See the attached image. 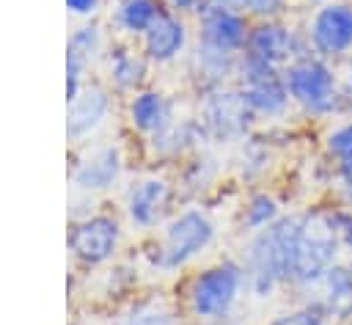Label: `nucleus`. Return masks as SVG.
<instances>
[{
  "instance_id": "obj_2",
  "label": "nucleus",
  "mask_w": 352,
  "mask_h": 325,
  "mask_svg": "<svg viewBox=\"0 0 352 325\" xmlns=\"http://www.w3.org/2000/svg\"><path fill=\"white\" fill-rule=\"evenodd\" d=\"M239 286H242L239 264H234V262L212 264L190 281V289H187L190 311L198 319H217L234 306Z\"/></svg>"
},
{
  "instance_id": "obj_29",
  "label": "nucleus",
  "mask_w": 352,
  "mask_h": 325,
  "mask_svg": "<svg viewBox=\"0 0 352 325\" xmlns=\"http://www.w3.org/2000/svg\"><path fill=\"white\" fill-rule=\"evenodd\" d=\"M280 6V0H239V8H248L253 14H272Z\"/></svg>"
},
{
  "instance_id": "obj_13",
  "label": "nucleus",
  "mask_w": 352,
  "mask_h": 325,
  "mask_svg": "<svg viewBox=\"0 0 352 325\" xmlns=\"http://www.w3.org/2000/svg\"><path fill=\"white\" fill-rule=\"evenodd\" d=\"M168 207H170V185L165 179H157V176L140 179L126 193L129 220L138 223V226H143V229L157 226L165 218Z\"/></svg>"
},
{
  "instance_id": "obj_25",
  "label": "nucleus",
  "mask_w": 352,
  "mask_h": 325,
  "mask_svg": "<svg viewBox=\"0 0 352 325\" xmlns=\"http://www.w3.org/2000/svg\"><path fill=\"white\" fill-rule=\"evenodd\" d=\"M85 66H88V61L82 55L66 50V102H72L80 94V88L85 85V80H82Z\"/></svg>"
},
{
  "instance_id": "obj_26",
  "label": "nucleus",
  "mask_w": 352,
  "mask_h": 325,
  "mask_svg": "<svg viewBox=\"0 0 352 325\" xmlns=\"http://www.w3.org/2000/svg\"><path fill=\"white\" fill-rule=\"evenodd\" d=\"M330 218H333V229H336V234H338V242L352 245V215H346V212H333Z\"/></svg>"
},
{
  "instance_id": "obj_1",
  "label": "nucleus",
  "mask_w": 352,
  "mask_h": 325,
  "mask_svg": "<svg viewBox=\"0 0 352 325\" xmlns=\"http://www.w3.org/2000/svg\"><path fill=\"white\" fill-rule=\"evenodd\" d=\"M302 220L280 218L270 223L248 251V275L256 295H267L278 281L294 278V256Z\"/></svg>"
},
{
  "instance_id": "obj_30",
  "label": "nucleus",
  "mask_w": 352,
  "mask_h": 325,
  "mask_svg": "<svg viewBox=\"0 0 352 325\" xmlns=\"http://www.w3.org/2000/svg\"><path fill=\"white\" fill-rule=\"evenodd\" d=\"M272 325H319V317H314V319H311V311H302V314L280 317V319H275Z\"/></svg>"
},
{
  "instance_id": "obj_17",
  "label": "nucleus",
  "mask_w": 352,
  "mask_h": 325,
  "mask_svg": "<svg viewBox=\"0 0 352 325\" xmlns=\"http://www.w3.org/2000/svg\"><path fill=\"white\" fill-rule=\"evenodd\" d=\"M107 66H110V83L121 91L138 88L146 77V61L138 52H132L129 47H121V44H116L110 50Z\"/></svg>"
},
{
  "instance_id": "obj_27",
  "label": "nucleus",
  "mask_w": 352,
  "mask_h": 325,
  "mask_svg": "<svg viewBox=\"0 0 352 325\" xmlns=\"http://www.w3.org/2000/svg\"><path fill=\"white\" fill-rule=\"evenodd\" d=\"M330 149H333V151H341V154H346V151L352 149V121L330 135Z\"/></svg>"
},
{
  "instance_id": "obj_10",
  "label": "nucleus",
  "mask_w": 352,
  "mask_h": 325,
  "mask_svg": "<svg viewBox=\"0 0 352 325\" xmlns=\"http://www.w3.org/2000/svg\"><path fill=\"white\" fill-rule=\"evenodd\" d=\"M121 174V151L113 143L94 146L72 165V182L82 193H99L107 190Z\"/></svg>"
},
{
  "instance_id": "obj_8",
  "label": "nucleus",
  "mask_w": 352,
  "mask_h": 325,
  "mask_svg": "<svg viewBox=\"0 0 352 325\" xmlns=\"http://www.w3.org/2000/svg\"><path fill=\"white\" fill-rule=\"evenodd\" d=\"M286 88L289 94L311 107V110H327L336 96V80L333 72L319 61H300L286 72Z\"/></svg>"
},
{
  "instance_id": "obj_24",
  "label": "nucleus",
  "mask_w": 352,
  "mask_h": 325,
  "mask_svg": "<svg viewBox=\"0 0 352 325\" xmlns=\"http://www.w3.org/2000/svg\"><path fill=\"white\" fill-rule=\"evenodd\" d=\"M116 325H173V314L162 306L143 303V306H135L129 314H124Z\"/></svg>"
},
{
  "instance_id": "obj_32",
  "label": "nucleus",
  "mask_w": 352,
  "mask_h": 325,
  "mask_svg": "<svg viewBox=\"0 0 352 325\" xmlns=\"http://www.w3.org/2000/svg\"><path fill=\"white\" fill-rule=\"evenodd\" d=\"M341 174H344V179H346V185H352V149L344 154V160H341Z\"/></svg>"
},
{
  "instance_id": "obj_4",
  "label": "nucleus",
  "mask_w": 352,
  "mask_h": 325,
  "mask_svg": "<svg viewBox=\"0 0 352 325\" xmlns=\"http://www.w3.org/2000/svg\"><path fill=\"white\" fill-rule=\"evenodd\" d=\"M336 248H338V234H336L333 218L327 212H314V215L302 218L297 256H294V278L314 281V278L324 275L333 264Z\"/></svg>"
},
{
  "instance_id": "obj_22",
  "label": "nucleus",
  "mask_w": 352,
  "mask_h": 325,
  "mask_svg": "<svg viewBox=\"0 0 352 325\" xmlns=\"http://www.w3.org/2000/svg\"><path fill=\"white\" fill-rule=\"evenodd\" d=\"M99 47H102V28H99V22H82V25H77V28L69 33V41H66V50L82 55L85 61H88Z\"/></svg>"
},
{
  "instance_id": "obj_3",
  "label": "nucleus",
  "mask_w": 352,
  "mask_h": 325,
  "mask_svg": "<svg viewBox=\"0 0 352 325\" xmlns=\"http://www.w3.org/2000/svg\"><path fill=\"white\" fill-rule=\"evenodd\" d=\"M214 237V226L212 220L201 212V209H184L179 212L168 229H165V237H162V245L157 248V256L154 262L162 267V270H173V267H182L187 264L195 253H201Z\"/></svg>"
},
{
  "instance_id": "obj_16",
  "label": "nucleus",
  "mask_w": 352,
  "mask_h": 325,
  "mask_svg": "<svg viewBox=\"0 0 352 325\" xmlns=\"http://www.w3.org/2000/svg\"><path fill=\"white\" fill-rule=\"evenodd\" d=\"M126 116H129V124L138 129V132H160L170 113H168V102L160 91H138L132 99H129V107H126Z\"/></svg>"
},
{
  "instance_id": "obj_7",
  "label": "nucleus",
  "mask_w": 352,
  "mask_h": 325,
  "mask_svg": "<svg viewBox=\"0 0 352 325\" xmlns=\"http://www.w3.org/2000/svg\"><path fill=\"white\" fill-rule=\"evenodd\" d=\"M250 118H253V110L245 102L242 91H214L204 102L201 132L217 140H231L248 129Z\"/></svg>"
},
{
  "instance_id": "obj_21",
  "label": "nucleus",
  "mask_w": 352,
  "mask_h": 325,
  "mask_svg": "<svg viewBox=\"0 0 352 325\" xmlns=\"http://www.w3.org/2000/svg\"><path fill=\"white\" fill-rule=\"evenodd\" d=\"M324 284H327L330 308L338 314H349V308H352V273H346L344 267H333L324 273Z\"/></svg>"
},
{
  "instance_id": "obj_11",
  "label": "nucleus",
  "mask_w": 352,
  "mask_h": 325,
  "mask_svg": "<svg viewBox=\"0 0 352 325\" xmlns=\"http://www.w3.org/2000/svg\"><path fill=\"white\" fill-rule=\"evenodd\" d=\"M66 135L72 140L88 138L110 113V91L102 83H85L80 94L66 102Z\"/></svg>"
},
{
  "instance_id": "obj_28",
  "label": "nucleus",
  "mask_w": 352,
  "mask_h": 325,
  "mask_svg": "<svg viewBox=\"0 0 352 325\" xmlns=\"http://www.w3.org/2000/svg\"><path fill=\"white\" fill-rule=\"evenodd\" d=\"M66 8L74 17H91L99 8V0H66Z\"/></svg>"
},
{
  "instance_id": "obj_9",
  "label": "nucleus",
  "mask_w": 352,
  "mask_h": 325,
  "mask_svg": "<svg viewBox=\"0 0 352 325\" xmlns=\"http://www.w3.org/2000/svg\"><path fill=\"white\" fill-rule=\"evenodd\" d=\"M201 19V44L220 50V52H236L248 41V22L239 11L226 6H204L198 11Z\"/></svg>"
},
{
  "instance_id": "obj_18",
  "label": "nucleus",
  "mask_w": 352,
  "mask_h": 325,
  "mask_svg": "<svg viewBox=\"0 0 352 325\" xmlns=\"http://www.w3.org/2000/svg\"><path fill=\"white\" fill-rule=\"evenodd\" d=\"M195 66H198V77L204 80L206 88H220L223 80L228 74H234L239 63L234 61V52H220V50L201 44L195 52Z\"/></svg>"
},
{
  "instance_id": "obj_19",
  "label": "nucleus",
  "mask_w": 352,
  "mask_h": 325,
  "mask_svg": "<svg viewBox=\"0 0 352 325\" xmlns=\"http://www.w3.org/2000/svg\"><path fill=\"white\" fill-rule=\"evenodd\" d=\"M160 3L157 0H121L116 8V22L124 33L132 36H143L151 22L160 17Z\"/></svg>"
},
{
  "instance_id": "obj_14",
  "label": "nucleus",
  "mask_w": 352,
  "mask_h": 325,
  "mask_svg": "<svg viewBox=\"0 0 352 325\" xmlns=\"http://www.w3.org/2000/svg\"><path fill=\"white\" fill-rule=\"evenodd\" d=\"M184 41H187L184 22L173 11H160V17L143 33V52L148 61L168 63L184 50Z\"/></svg>"
},
{
  "instance_id": "obj_6",
  "label": "nucleus",
  "mask_w": 352,
  "mask_h": 325,
  "mask_svg": "<svg viewBox=\"0 0 352 325\" xmlns=\"http://www.w3.org/2000/svg\"><path fill=\"white\" fill-rule=\"evenodd\" d=\"M239 77H242V96L245 102L250 105L253 113H280L286 107V99H289V88H286V80L278 74V69L250 52H245L239 58V66H236Z\"/></svg>"
},
{
  "instance_id": "obj_31",
  "label": "nucleus",
  "mask_w": 352,
  "mask_h": 325,
  "mask_svg": "<svg viewBox=\"0 0 352 325\" xmlns=\"http://www.w3.org/2000/svg\"><path fill=\"white\" fill-rule=\"evenodd\" d=\"M168 3V8H173V11H201L209 0H165Z\"/></svg>"
},
{
  "instance_id": "obj_20",
  "label": "nucleus",
  "mask_w": 352,
  "mask_h": 325,
  "mask_svg": "<svg viewBox=\"0 0 352 325\" xmlns=\"http://www.w3.org/2000/svg\"><path fill=\"white\" fill-rule=\"evenodd\" d=\"M154 149L160 154H182L192 140H195V127L192 124H165L160 132H154Z\"/></svg>"
},
{
  "instance_id": "obj_12",
  "label": "nucleus",
  "mask_w": 352,
  "mask_h": 325,
  "mask_svg": "<svg viewBox=\"0 0 352 325\" xmlns=\"http://www.w3.org/2000/svg\"><path fill=\"white\" fill-rule=\"evenodd\" d=\"M314 47L324 55H338L352 47V6L330 3L316 11L311 25Z\"/></svg>"
},
{
  "instance_id": "obj_5",
  "label": "nucleus",
  "mask_w": 352,
  "mask_h": 325,
  "mask_svg": "<svg viewBox=\"0 0 352 325\" xmlns=\"http://www.w3.org/2000/svg\"><path fill=\"white\" fill-rule=\"evenodd\" d=\"M118 240H121L118 220L102 212L77 218L66 234V245L72 256L85 267H96L113 259V253L118 251Z\"/></svg>"
},
{
  "instance_id": "obj_15",
  "label": "nucleus",
  "mask_w": 352,
  "mask_h": 325,
  "mask_svg": "<svg viewBox=\"0 0 352 325\" xmlns=\"http://www.w3.org/2000/svg\"><path fill=\"white\" fill-rule=\"evenodd\" d=\"M245 52L278 66L292 55V33L278 22H261L248 33Z\"/></svg>"
},
{
  "instance_id": "obj_23",
  "label": "nucleus",
  "mask_w": 352,
  "mask_h": 325,
  "mask_svg": "<svg viewBox=\"0 0 352 325\" xmlns=\"http://www.w3.org/2000/svg\"><path fill=\"white\" fill-rule=\"evenodd\" d=\"M275 218H278V204H275V198H270V196H264V193L253 196V198L248 201V207H245V223H248L250 229L270 226V223H275Z\"/></svg>"
}]
</instances>
